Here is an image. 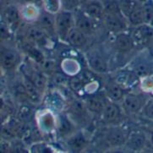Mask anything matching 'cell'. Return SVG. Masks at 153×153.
<instances>
[{
    "label": "cell",
    "mask_w": 153,
    "mask_h": 153,
    "mask_svg": "<svg viewBox=\"0 0 153 153\" xmlns=\"http://www.w3.org/2000/svg\"><path fill=\"white\" fill-rule=\"evenodd\" d=\"M75 25L74 15L71 10L59 11L56 16V31L61 38L66 39L69 31Z\"/></svg>",
    "instance_id": "obj_1"
},
{
    "label": "cell",
    "mask_w": 153,
    "mask_h": 153,
    "mask_svg": "<svg viewBox=\"0 0 153 153\" xmlns=\"http://www.w3.org/2000/svg\"><path fill=\"white\" fill-rule=\"evenodd\" d=\"M123 108L126 113L134 114L142 111L144 106L146 103L143 95L136 93H128L123 98Z\"/></svg>",
    "instance_id": "obj_2"
},
{
    "label": "cell",
    "mask_w": 153,
    "mask_h": 153,
    "mask_svg": "<svg viewBox=\"0 0 153 153\" xmlns=\"http://www.w3.org/2000/svg\"><path fill=\"white\" fill-rule=\"evenodd\" d=\"M126 17L123 14H109L105 13L102 17L104 25L107 29L114 33L123 32L127 28V23L125 21Z\"/></svg>",
    "instance_id": "obj_3"
},
{
    "label": "cell",
    "mask_w": 153,
    "mask_h": 153,
    "mask_svg": "<svg viewBox=\"0 0 153 153\" xmlns=\"http://www.w3.org/2000/svg\"><path fill=\"white\" fill-rule=\"evenodd\" d=\"M131 36L135 44L140 46L147 45L153 40V27L147 24L135 26Z\"/></svg>",
    "instance_id": "obj_4"
},
{
    "label": "cell",
    "mask_w": 153,
    "mask_h": 153,
    "mask_svg": "<svg viewBox=\"0 0 153 153\" xmlns=\"http://www.w3.org/2000/svg\"><path fill=\"white\" fill-rule=\"evenodd\" d=\"M74 18H75V26L82 32H84L86 36L91 35L95 32L97 26L96 24L97 20L88 16L85 13H84L83 10L78 12L74 15Z\"/></svg>",
    "instance_id": "obj_5"
},
{
    "label": "cell",
    "mask_w": 153,
    "mask_h": 153,
    "mask_svg": "<svg viewBox=\"0 0 153 153\" xmlns=\"http://www.w3.org/2000/svg\"><path fill=\"white\" fill-rule=\"evenodd\" d=\"M82 5V10L86 15L96 20H102L105 14L103 1L101 0H90Z\"/></svg>",
    "instance_id": "obj_6"
},
{
    "label": "cell",
    "mask_w": 153,
    "mask_h": 153,
    "mask_svg": "<svg viewBox=\"0 0 153 153\" xmlns=\"http://www.w3.org/2000/svg\"><path fill=\"white\" fill-rule=\"evenodd\" d=\"M139 77L134 71H121L117 74L115 77V80L119 83L123 88L132 87L134 85H137L139 82Z\"/></svg>",
    "instance_id": "obj_7"
},
{
    "label": "cell",
    "mask_w": 153,
    "mask_h": 153,
    "mask_svg": "<svg viewBox=\"0 0 153 153\" xmlns=\"http://www.w3.org/2000/svg\"><path fill=\"white\" fill-rule=\"evenodd\" d=\"M106 95L112 102L122 101L124 97V90L115 80H111L106 85Z\"/></svg>",
    "instance_id": "obj_8"
},
{
    "label": "cell",
    "mask_w": 153,
    "mask_h": 153,
    "mask_svg": "<svg viewBox=\"0 0 153 153\" xmlns=\"http://www.w3.org/2000/svg\"><path fill=\"white\" fill-rule=\"evenodd\" d=\"M115 45L117 49L125 53L133 49L135 46V42L131 35L125 32H120L118 33L115 37Z\"/></svg>",
    "instance_id": "obj_9"
},
{
    "label": "cell",
    "mask_w": 153,
    "mask_h": 153,
    "mask_svg": "<svg viewBox=\"0 0 153 153\" xmlns=\"http://www.w3.org/2000/svg\"><path fill=\"white\" fill-rule=\"evenodd\" d=\"M106 140L109 145L113 146H119L125 142L126 135L123 128L119 127H113L108 131L106 134Z\"/></svg>",
    "instance_id": "obj_10"
},
{
    "label": "cell",
    "mask_w": 153,
    "mask_h": 153,
    "mask_svg": "<svg viewBox=\"0 0 153 153\" xmlns=\"http://www.w3.org/2000/svg\"><path fill=\"white\" fill-rule=\"evenodd\" d=\"M102 119L104 122L108 123H113L116 122L120 117V108L114 102H106L102 110Z\"/></svg>",
    "instance_id": "obj_11"
},
{
    "label": "cell",
    "mask_w": 153,
    "mask_h": 153,
    "mask_svg": "<svg viewBox=\"0 0 153 153\" xmlns=\"http://www.w3.org/2000/svg\"><path fill=\"white\" fill-rule=\"evenodd\" d=\"M66 41L69 44L75 48L83 47L86 43V35L78 29L75 25L69 30L66 36Z\"/></svg>",
    "instance_id": "obj_12"
},
{
    "label": "cell",
    "mask_w": 153,
    "mask_h": 153,
    "mask_svg": "<svg viewBox=\"0 0 153 153\" xmlns=\"http://www.w3.org/2000/svg\"><path fill=\"white\" fill-rule=\"evenodd\" d=\"M19 61V56L15 51L10 49L4 50L1 53V64L5 69H11Z\"/></svg>",
    "instance_id": "obj_13"
},
{
    "label": "cell",
    "mask_w": 153,
    "mask_h": 153,
    "mask_svg": "<svg viewBox=\"0 0 153 153\" xmlns=\"http://www.w3.org/2000/svg\"><path fill=\"white\" fill-rule=\"evenodd\" d=\"M3 18L9 25L16 24L20 19V10L15 5L9 4L3 11Z\"/></svg>",
    "instance_id": "obj_14"
},
{
    "label": "cell",
    "mask_w": 153,
    "mask_h": 153,
    "mask_svg": "<svg viewBox=\"0 0 153 153\" xmlns=\"http://www.w3.org/2000/svg\"><path fill=\"white\" fill-rule=\"evenodd\" d=\"M38 23L42 28L45 30L54 31L56 30V17L53 16V14L48 13L45 11L38 15Z\"/></svg>",
    "instance_id": "obj_15"
},
{
    "label": "cell",
    "mask_w": 153,
    "mask_h": 153,
    "mask_svg": "<svg viewBox=\"0 0 153 153\" xmlns=\"http://www.w3.org/2000/svg\"><path fill=\"white\" fill-rule=\"evenodd\" d=\"M89 65L91 69L99 74H103L108 71V64L99 55L93 54L90 56Z\"/></svg>",
    "instance_id": "obj_16"
},
{
    "label": "cell",
    "mask_w": 153,
    "mask_h": 153,
    "mask_svg": "<svg viewBox=\"0 0 153 153\" xmlns=\"http://www.w3.org/2000/svg\"><path fill=\"white\" fill-rule=\"evenodd\" d=\"M86 145V140L85 135L82 133H76L72 135L68 140V146L71 151L73 152H79L84 148Z\"/></svg>",
    "instance_id": "obj_17"
},
{
    "label": "cell",
    "mask_w": 153,
    "mask_h": 153,
    "mask_svg": "<svg viewBox=\"0 0 153 153\" xmlns=\"http://www.w3.org/2000/svg\"><path fill=\"white\" fill-rule=\"evenodd\" d=\"M24 85H25V91L28 96V100L30 102L34 104L39 103L40 100H41V94H40L39 90L35 86L34 84L29 79H25Z\"/></svg>",
    "instance_id": "obj_18"
},
{
    "label": "cell",
    "mask_w": 153,
    "mask_h": 153,
    "mask_svg": "<svg viewBox=\"0 0 153 153\" xmlns=\"http://www.w3.org/2000/svg\"><path fill=\"white\" fill-rule=\"evenodd\" d=\"M45 31L46 30L41 26H32L28 30L26 36L30 42L39 43L40 42L46 39Z\"/></svg>",
    "instance_id": "obj_19"
},
{
    "label": "cell",
    "mask_w": 153,
    "mask_h": 153,
    "mask_svg": "<svg viewBox=\"0 0 153 153\" xmlns=\"http://www.w3.org/2000/svg\"><path fill=\"white\" fill-rule=\"evenodd\" d=\"M127 20L128 23L134 26H138V25L145 24V17H144L142 4H140L138 8H136L134 10L133 12L128 15Z\"/></svg>",
    "instance_id": "obj_20"
},
{
    "label": "cell",
    "mask_w": 153,
    "mask_h": 153,
    "mask_svg": "<svg viewBox=\"0 0 153 153\" xmlns=\"http://www.w3.org/2000/svg\"><path fill=\"white\" fill-rule=\"evenodd\" d=\"M119 3L121 12L126 18H128V15L141 4L137 0H119Z\"/></svg>",
    "instance_id": "obj_21"
},
{
    "label": "cell",
    "mask_w": 153,
    "mask_h": 153,
    "mask_svg": "<svg viewBox=\"0 0 153 153\" xmlns=\"http://www.w3.org/2000/svg\"><path fill=\"white\" fill-rule=\"evenodd\" d=\"M85 104L90 111L93 113H100L102 112L106 103H104L103 101L98 97H90L85 100Z\"/></svg>",
    "instance_id": "obj_22"
},
{
    "label": "cell",
    "mask_w": 153,
    "mask_h": 153,
    "mask_svg": "<svg viewBox=\"0 0 153 153\" xmlns=\"http://www.w3.org/2000/svg\"><path fill=\"white\" fill-rule=\"evenodd\" d=\"M145 144H146V137L142 134H133L128 140V146L136 151L143 148Z\"/></svg>",
    "instance_id": "obj_23"
},
{
    "label": "cell",
    "mask_w": 153,
    "mask_h": 153,
    "mask_svg": "<svg viewBox=\"0 0 153 153\" xmlns=\"http://www.w3.org/2000/svg\"><path fill=\"white\" fill-rule=\"evenodd\" d=\"M134 72L138 75L140 79L152 74V68L146 61H140L134 67Z\"/></svg>",
    "instance_id": "obj_24"
},
{
    "label": "cell",
    "mask_w": 153,
    "mask_h": 153,
    "mask_svg": "<svg viewBox=\"0 0 153 153\" xmlns=\"http://www.w3.org/2000/svg\"><path fill=\"white\" fill-rule=\"evenodd\" d=\"M28 79L34 84V85L40 91H42L46 86V78L43 74L38 71H34L30 74Z\"/></svg>",
    "instance_id": "obj_25"
},
{
    "label": "cell",
    "mask_w": 153,
    "mask_h": 153,
    "mask_svg": "<svg viewBox=\"0 0 153 153\" xmlns=\"http://www.w3.org/2000/svg\"><path fill=\"white\" fill-rule=\"evenodd\" d=\"M42 5L45 11L51 14H58L62 6L61 0H42Z\"/></svg>",
    "instance_id": "obj_26"
},
{
    "label": "cell",
    "mask_w": 153,
    "mask_h": 153,
    "mask_svg": "<svg viewBox=\"0 0 153 153\" xmlns=\"http://www.w3.org/2000/svg\"><path fill=\"white\" fill-rule=\"evenodd\" d=\"M145 17V24L153 25V1L148 0L142 4Z\"/></svg>",
    "instance_id": "obj_27"
},
{
    "label": "cell",
    "mask_w": 153,
    "mask_h": 153,
    "mask_svg": "<svg viewBox=\"0 0 153 153\" xmlns=\"http://www.w3.org/2000/svg\"><path fill=\"white\" fill-rule=\"evenodd\" d=\"M142 112L146 118L153 120V99L146 102L142 109Z\"/></svg>",
    "instance_id": "obj_28"
},
{
    "label": "cell",
    "mask_w": 153,
    "mask_h": 153,
    "mask_svg": "<svg viewBox=\"0 0 153 153\" xmlns=\"http://www.w3.org/2000/svg\"><path fill=\"white\" fill-rule=\"evenodd\" d=\"M143 81L141 82V86L146 91H153V75L150 74L142 78Z\"/></svg>",
    "instance_id": "obj_29"
},
{
    "label": "cell",
    "mask_w": 153,
    "mask_h": 153,
    "mask_svg": "<svg viewBox=\"0 0 153 153\" xmlns=\"http://www.w3.org/2000/svg\"><path fill=\"white\" fill-rule=\"evenodd\" d=\"M37 9L35 6V4H25V11H24V15L25 17L28 18H33L35 15H37Z\"/></svg>",
    "instance_id": "obj_30"
},
{
    "label": "cell",
    "mask_w": 153,
    "mask_h": 153,
    "mask_svg": "<svg viewBox=\"0 0 153 153\" xmlns=\"http://www.w3.org/2000/svg\"><path fill=\"white\" fill-rule=\"evenodd\" d=\"M19 117L20 119L24 121V122H26V121H29L30 119V117H31V112H30V109L26 107V106H24L20 108V112H19Z\"/></svg>",
    "instance_id": "obj_31"
},
{
    "label": "cell",
    "mask_w": 153,
    "mask_h": 153,
    "mask_svg": "<svg viewBox=\"0 0 153 153\" xmlns=\"http://www.w3.org/2000/svg\"><path fill=\"white\" fill-rule=\"evenodd\" d=\"M70 85H71V88L74 90L75 91H79V90L82 89L83 87V81L81 80L80 78L79 77H73L72 79H70Z\"/></svg>",
    "instance_id": "obj_32"
},
{
    "label": "cell",
    "mask_w": 153,
    "mask_h": 153,
    "mask_svg": "<svg viewBox=\"0 0 153 153\" xmlns=\"http://www.w3.org/2000/svg\"><path fill=\"white\" fill-rule=\"evenodd\" d=\"M62 6H64V10H70L76 8L79 4H80L79 0H61Z\"/></svg>",
    "instance_id": "obj_33"
},
{
    "label": "cell",
    "mask_w": 153,
    "mask_h": 153,
    "mask_svg": "<svg viewBox=\"0 0 153 153\" xmlns=\"http://www.w3.org/2000/svg\"><path fill=\"white\" fill-rule=\"evenodd\" d=\"M59 132L61 134H66L67 133H69V129L71 128V124L69 121L66 119H62L59 123Z\"/></svg>",
    "instance_id": "obj_34"
},
{
    "label": "cell",
    "mask_w": 153,
    "mask_h": 153,
    "mask_svg": "<svg viewBox=\"0 0 153 153\" xmlns=\"http://www.w3.org/2000/svg\"><path fill=\"white\" fill-rule=\"evenodd\" d=\"M85 108H86L85 104H83L79 101L74 102L73 103V106H72V109H73V111H74V113L75 114H84Z\"/></svg>",
    "instance_id": "obj_35"
},
{
    "label": "cell",
    "mask_w": 153,
    "mask_h": 153,
    "mask_svg": "<svg viewBox=\"0 0 153 153\" xmlns=\"http://www.w3.org/2000/svg\"><path fill=\"white\" fill-rule=\"evenodd\" d=\"M30 56L34 59L37 62H42V59H43V56L42 54V53L38 51V49L36 48H30Z\"/></svg>",
    "instance_id": "obj_36"
},
{
    "label": "cell",
    "mask_w": 153,
    "mask_h": 153,
    "mask_svg": "<svg viewBox=\"0 0 153 153\" xmlns=\"http://www.w3.org/2000/svg\"><path fill=\"white\" fill-rule=\"evenodd\" d=\"M43 65H44V68L45 69H47V70H53V69H54V62H53V61H45L43 62Z\"/></svg>",
    "instance_id": "obj_37"
},
{
    "label": "cell",
    "mask_w": 153,
    "mask_h": 153,
    "mask_svg": "<svg viewBox=\"0 0 153 153\" xmlns=\"http://www.w3.org/2000/svg\"><path fill=\"white\" fill-rule=\"evenodd\" d=\"M38 0H22V2L25 4H35L36 3Z\"/></svg>",
    "instance_id": "obj_38"
},
{
    "label": "cell",
    "mask_w": 153,
    "mask_h": 153,
    "mask_svg": "<svg viewBox=\"0 0 153 153\" xmlns=\"http://www.w3.org/2000/svg\"><path fill=\"white\" fill-rule=\"evenodd\" d=\"M88 1H90V0H79V2L80 4H83L86 3V2H88Z\"/></svg>",
    "instance_id": "obj_39"
},
{
    "label": "cell",
    "mask_w": 153,
    "mask_h": 153,
    "mask_svg": "<svg viewBox=\"0 0 153 153\" xmlns=\"http://www.w3.org/2000/svg\"><path fill=\"white\" fill-rule=\"evenodd\" d=\"M137 1H138L140 4H143L144 3H146V1H148V0H137Z\"/></svg>",
    "instance_id": "obj_40"
},
{
    "label": "cell",
    "mask_w": 153,
    "mask_h": 153,
    "mask_svg": "<svg viewBox=\"0 0 153 153\" xmlns=\"http://www.w3.org/2000/svg\"><path fill=\"white\" fill-rule=\"evenodd\" d=\"M152 142L153 144V134H152Z\"/></svg>",
    "instance_id": "obj_41"
}]
</instances>
